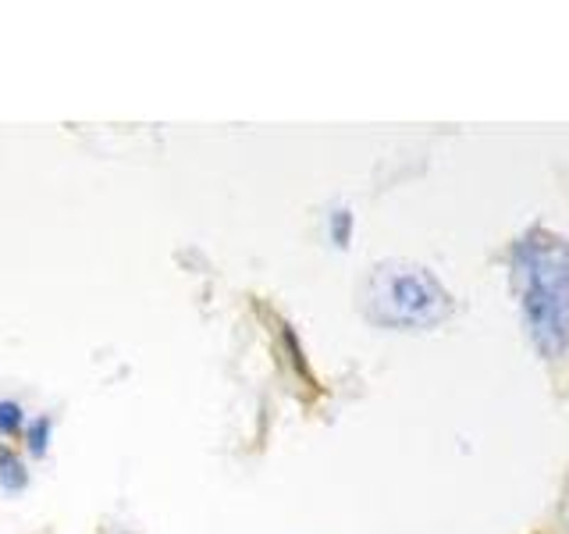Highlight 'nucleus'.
I'll list each match as a JSON object with an SVG mask.
<instances>
[{"mask_svg": "<svg viewBox=\"0 0 569 534\" xmlns=\"http://www.w3.org/2000/svg\"><path fill=\"white\" fill-rule=\"evenodd\" d=\"M509 278L530 346L559 360L569 349V243L548 228L523 231L509 249Z\"/></svg>", "mask_w": 569, "mask_h": 534, "instance_id": "1", "label": "nucleus"}, {"mask_svg": "<svg viewBox=\"0 0 569 534\" xmlns=\"http://www.w3.org/2000/svg\"><path fill=\"white\" fill-rule=\"evenodd\" d=\"M18 445H22L26 459H43L53 445V417L50 414H36L26 421L22 435H18Z\"/></svg>", "mask_w": 569, "mask_h": 534, "instance_id": "4", "label": "nucleus"}, {"mask_svg": "<svg viewBox=\"0 0 569 534\" xmlns=\"http://www.w3.org/2000/svg\"><path fill=\"white\" fill-rule=\"evenodd\" d=\"M29 421V409L18 399H0V442H11L22 435V427Z\"/></svg>", "mask_w": 569, "mask_h": 534, "instance_id": "5", "label": "nucleus"}, {"mask_svg": "<svg viewBox=\"0 0 569 534\" xmlns=\"http://www.w3.org/2000/svg\"><path fill=\"white\" fill-rule=\"evenodd\" d=\"M352 228H356V218L349 207H335L328 214V239L335 243V249H349L352 243Z\"/></svg>", "mask_w": 569, "mask_h": 534, "instance_id": "6", "label": "nucleus"}, {"mask_svg": "<svg viewBox=\"0 0 569 534\" xmlns=\"http://www.w3.org/2000/svg\"><path fill=\"white\" fill-rule=\"evenodd\" d=\"M29 485H32V467L26 453L14 449L8 442H0V492L18 498L29 492Z\"/></svg>", "mask_w": 569, "mask_h": 534, "instance_id": "3", "label": "nucleus"}, {"mask_svg": "<svg viewBox=\"0 0 569 534\" xmlns=\"http://www.w3.org/2000/svg\"><path fill=\"white\" fill-rule=\"evenodd\" d=\"M456 303L431 267L413 260H381L363 285V314L391 332H427L449 320Z\"/></svg>", "mask_w": 569, "mask_h": 534, "instance_id": "2", "label": "nucleus"}]
</instances>
